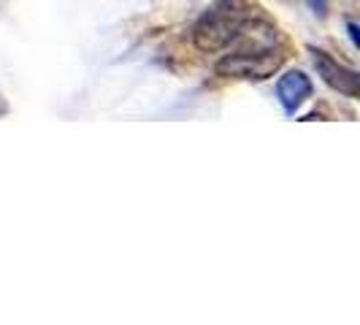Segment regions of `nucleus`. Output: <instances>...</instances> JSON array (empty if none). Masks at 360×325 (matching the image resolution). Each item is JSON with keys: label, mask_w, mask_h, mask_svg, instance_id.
<instances>
[{"label": "nucleus", "mask_w": 360, "mask_h": 325, "mask_svg": "<svg viewBox=\"0 0 360 325\" xmlns=\"http://www.w3.org/2000/svg\"><path fill=\"white\" fill-rule=\"evenodd\" d=\"M282 54L274 49H255V52H238L228 54L217 63V73L222 76H236V79H269L279 71Z\"/></svg>", "instance_id": "1"}, {"label": "nucleus", "mask_w": 360, "mask_h": 325, "mask_svg": "<svg viewBox=\"0 0 360 325\" xmlns=\"http://www.w3.org/2000/svg\"><path fill=\"white\" fill-rule=\"evenodd\" d=\"M241 27H244V19H238L236 14L212 11L195 25L193 38H195V46L200 52H219L241 36Z\"/></svg>", "instance_id": "2"}, {"label": "nucleus", "mask_w": 360, "mask_h": 325, "mask_svg": "<svg viewBox=\"0 0 360 325\" xmlns=\"http://www.w3.org/2000/svg\"><path fill=\"white\" fill-rule=\"evenodd\" d=\"M311 54H314V68L323 76V82L328 87L339 90L342 95H347V98H358V92H360L358 71L339 65L333 57H328L325 52H311Z\"/></svg>", "instance_id": "3"}, {"label": "nucleus", "mask_w": 360, "mask_h": 325, "mask_svg": "<svg viewBox=\"0 0 360 325\" xmlns=\"http://www.w3.org/2000/svg\"><path fill=\"white\" fill-rule=\"evenodd\" d=\"M276 92H279L282 106L288 108V111H295V108L301 106L309 95H311V82L307 79V73L290 71V73H285V76L279 79V87H276Z\"/></svg>", "instance_id": "4"}, {"label": "nucleus", "mask_w": 360, "mask_h": 325, "mask_svg": "<svg viewBox=\"0 0 360 325\" xmlns=\"http://www.w3.org/2000/svg\"><path fill=\"white\" fill-rule=\"evenodd\" d=\"M309 6H311V8H314V14H320V17L328 11V3H325V0H309Z\"/></svg>", "instance_id": "5"}, {"label": "nucleus", "mask_w": 360, "mask_h": 325, "mask_svg": "<svg viewBox=\"0 0 360 325\" xmlns=\"http://www.w3.org/2000/svg\"><path fill=\"white\" fill-rule=\"evenodd\" d=\"M347 30H349V38H352V44H355V46H360L358 25H355V22H349V25H347Z\"/></svg>", "instance_id": "6"}]
</instances>
